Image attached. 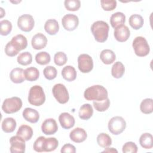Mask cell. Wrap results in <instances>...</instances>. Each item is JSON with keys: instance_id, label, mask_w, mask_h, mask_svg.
I'll list each match as a JSON object with an SVG mask.
<instances>
[{"instance_id": "1", "label": "cell", "mask_w": 153, "mask_h": 153, "mask_svg": "<svg viewBox=\"0 0 153 153\" xmlns=\"http://www.w3.org/2000/svg\"><path fill=\"white\" fill-rule=\"evenodd\" d=\"M108 91L102 85H94L88 87L84 91V98L87 100L102 101L107 99Z\"/></svg>"}, {"instance_id": "2", "label": "cell", "mask_w": 153, "mask_h": 153, "mask_svg": "<svg viewBox=\"0 0 153 153\" xmlns=\"http://www.w3.org/2000/svg\"><path fill=\"white\" fill-rule=\"evenodd\" d=\"M109 30L108 24L102 20L94 22L91 26V30L94 39L99 42H104L107 40Z\"/></svg>"}, {"instance_id": "3", "label": "cell", "mask_w": 153, "mask_h": 153, "mask_svg": "<svg viewBox=\"0 0 153 153\" xmlns=\"http://www.w3.org/2000/svg\"><path fill=\"white\" fill-rule=\"evenodd\" d=\"M45 100V95L43 88L38 85L32 87L29 92L28 101L30 104L39 106L42 105Z\"/></svg>"}, {"instance_id": "4", "label": "cell", "mask_w": 153, "mask_h": 153, "mask_svg": "<svg viewBox=\"0 0 153 153\" xmlns=\"http://www.w3.org/2000/svg\"><path fill=\"white\" fill-rule=\"evenodd\" d=\"M135 54L139 57L147 56L150 51L149 45L146 39L143 36L136 37L132 44Z\"/></svg>"}, {"instance_id": "5", "label": "cell", "mask_w": 153, "mask_h": 153, "mask_svg": "<svg viewBox=\"0 0 153 153\" xmlns=\"http://www.w3.org/2000/svg\"><path fill=\"white\" fill-rule=\"evenodd\" d=\"M22 107V101L18 97L5 99L2 103V109L6 114H13L19 111Z\"/></svg>"}, {"instance_id": "6", "label": "cell", "mask_w": 153, "mask_h": 153, "mask_svg": "<svg viewBox=\"0 0 153 153\" xmlns=\"http://www.w3.org/2000/svg\"><path fill=\"white\" fill-rule=\"evenodd\" d=\"M109 131L113 134L118 135L121 134L126 127L125 120L120 116H115L111 118L108 122Z\"/></svg>"}, {"instance_id": "7", "label": "cell", "mask_w": 153, "mask_h": 153, "mask_svg": "<svg viewBox=\"0 0 153 153\" xmlns=\"http://www.w3.org/2000/svg\"><path fill=\"white\" fill-rule=\"evenodd\" d=\"M54 97L57 102L61 104L67 103L69 99V96L66 87L60 83L55 84L52 89Z\"/></svg>"}, {"instance_id": "8", "label": "cell", "mask_w": 153, "mask_h": 153, "mask_svg": "<svg viewBox=\"0 0 153 153\" xmlns=\"http://www.w3.org/2000/svg\"><path fill=\"white\" fill-rule=\"evenodd\" d=\"M78 66L82 73H88L93 68V61L91 56L87 54H81L78 57Z\"/></svg>"}, {"instance_id": "9", "label": "cell", "mask_w": 153, "mask_h": 153, "mask_svg": "<svg viewBox=\"0 0 153 153\" xmlns=\"http://www.w3.org/2000/svg\"><path fill=\"white\" fill-rule=\"evenodd\" d=\"M35 22L33 17L27 14L20 16L17 20V26L22 31L30 32L34 27Z\"/></svg>"}, {"instance_id": "10", "label": "cell", "mask_w": 153, "mask_h": 153, "mask_svg": "<svg viewBox=\"0 0 153 153\" xmlns=\"http://www.w3.org/2000/svg\"><path fill=\"white\" fill-rule=\"evenodd\" d=\"M10 143L11 153H23L25 152V140L20 136L18 135L12 136L10 139Z\"/></svg>"}, {"instance_id": "11", "label": "cell", "mask_w": 153, "mask_h": 153, "mask_svg": "<svg viewBox=\"0 0 153 153\" xmlns=\"http://www.w3.org/2000/svg\"><path fill=\"white\" fill-rule=\"evenodd\" d=\"M62 23L65 30L72 31L77 27L79 24V19L75 14H68L63 17Z\"/></svg>"}, {"instance_id": "12", "label": "cell", "mask_w": 153, "mask_h": 153, "mask_svg": "<svg viewBox=\"0 0 153 153\" xmlns=\"http://www.w3.org/2000/svg\"><path fill=\"white\" fill-rule=\"evenodd\" d=\"M58 130V126L53 118H48L44 121L41 126V130L46 135L53 134Z\"/></svg>"}, {"instance_id": "13", "label": "cell", "mask_w": 153, "mask_h": 153, "mask_svg": "<svg viewBox=\"0 0 153 153\" xmlns=\"http://www.w3.org/2000/svg\"><path fill=\"white\" fill-rule=\"evenodd\" d=\"M114 35L116 40L123 42L126 41L129 38L130 31L127 26L123 25L115 29Z\"/></svg>"}, {"instance_id": "14", "label": "cell", "mask_w": 153, "mask_h": 153, "mask_svg": "<svg viewBox=\"0 0 153 153\" xmlns=\"http://www.w3.org/2000/svg\"><path fill=\"white\" fill-rule=\"evenodd\" d=\"M59 123L65 129H69L75 125L74 117L68 112H63L59 117Z\"/></svg>"}, {"instance_id": "15", "label": "cell", "mask_w": 153, "mask_h": 153, "mask_svg": "<svg viewBox=\"0 0 153 153\" xmlns=\"http://www.w3.org/2000/svg\"><path fill=\"white\" fill-rule=\"evenodd\" d=\"M69 137L73 142L75 143H81L86 139L87 134L84 129L81 127H76L70 132Z\"/></svg>"}, {"instance_id": "16", "label": "cell", "mask_w": 153, "mask_h": 153, "mask_svg": "<svg viewBox=\"0 0 153 153\" xmlns=\"http://www.w3.org/2000/svg\"><path fill=\"white\" fill-rule=\"evenodd\" d=\"M47 43V37L41 33L35 34L32 38L31 44L32 47L35 50H41L44 48Z\"/></svg>"}, {"instance_id": "17", "label": "cell", "mask_w": 153, "mask_h": 153, "mask_svg": "<svg viewBox=\"0 0 153 153\" xmlns=\"http://www.w3.org/2000/svg\"><path fill=\"white\" fill-rule=\"evenodd\" d=\"M10 42L14 48L19 52L25 49L27 45V41L26 38L21 34L17 35L13 37Z\"/></svg>"}, {"instance_id": "18", "label": "cell", "mask_w": 153, "mask_h": 153, "mask_svg": "<svg viewBox=\"0 0 153 153\" xmlns=\"http://www.w3.org/2000/svg\"><path fill=\"white\" fill-rule=\"evenodd\" d=\"M23 117L25 120L31 123H36L39 119V112L30 108H26L23 110Z\"/></svg>"}, {"instance_id": "19", "label": "cell", "mask_w": 153, "mask_h": 153, "mask_svg": "<svg viewBox=\"0 0 153 153\" xmlns=\"http://www.w3.org/2000/svg\"><path fill=\"white\" fill-rule=\"evenodd\" d=\"M25 71L20 68H14L10 74V78L11 81L16 84L23 82L26 79L24 74Z\"/></svg>"}, {"instance_id": "20", "label": "cell", "mask_w": 153, "mask_h": 153, "mask_svg": "<svg viewBox=\"0 0 153 153\" xmlns=\"http://www.w3.org/2000/svg\"><path fill=\"white\" fill-rule=\"evenodd\" d=\"M125 22L126 16L121 12H117L112 14L110 18V23L111 26L114 29L123 25Z\"/></svg>"}, {"instance_id": "21", "label": "cell", "mask_w": 153, "mask_h": 153, "mask_svg": "<svg viewBox=\"0 0 153 153\" xmlns=\"http://www.w3.org/2000/svg\"><path fill=\"white\" fill-rule=\"evenodd\" d=\"M45 32L50 35H56L59 30V25L57 21L55 19H48L44 25Z\"/></svg>"}, {"instance_id": "22", "label": "cell", "mask_w": 153, "mask_h": 153, "mask_svg": "<svg viewBox=\"0 0 153 153\" xmlns=\"http://www.w3.org/2000/svg\"><path fill=\"white\" fill-rule=\"evenodd\" d=\"M100 58L104 64L110 65L115 60L116 56L111 50L105 49L101 51Z\"/></svg>"}, {"instance_id": "23", "label": "cell", "mask_w": 153, "mask_h": 153, "mask_svg": "<svg viewBox=\"0 0 153 153\" xmlns=\"http://www.w3.org/2000/svg\"><path fill=\"white\" fill-rule=\"evenodd\" d=\"M93 114V109L91 105L89 103H85L82 105L79 110V117L84 120L90 119Z\"/></svg>"}, {"instance_id": "24", "label": "cell", "mask_w": 153, "mask_h": 153, "mask_svg": "<svg viewBox=\"0 0 153 153\" xmlns=\"http://www.w3.org/2000/svg\"><path fill=\"white\" fill-rule=\"evenodd\" d=\"M62 75L67 81H73L76 79V71L72 66H66L62 71Z\"/></svg>"}, {"instance_id": "25", "label": "cell", "mask_w": 153, "mask_h": 153, "mask_svg": "<svg viewBox=\"0 0 153 153\" xmlns=\"http://www.w3.org/2000/svg\"><path fill=\"white\" fill-rule=\"evenodd\" d=\"M16 134L22 137L25 141H27L32 137L33 130L27 125H22L19 127Z\"/></svg>"}, {"instance_id": "26", "label": "cell", "mask_w": 153, "mask_h": 153, "mask_svg": "<svg viewBox=\"0 0 153 153\" xmlns=\"http://www.w3.org/2000/svg\"><path fill=\"white\" fill-rule=\"evenodd\" d=\"M17 124L16 120L11 117L5 118L2 123V129L5 133H11L14 131Z\"/></svg>"}, {"instance_id": "27", "label": "cell", "mask_w": 153, "mask_h": 153, "mask_svg": "<svg viewBox=\"0 0 153 153\" xmlns=\"http://www.w3.org/2000/svg\"><path fill=\"white\" fill-rule=\"evenodd\" d=\"M152 136L151 133H145L142 134L139 138V143L141 146L145 149H151L153 146Z\"/></svg>"}, {"instance_id": "28", "label": "cell", "mask_w": 153, "mask_h": 153, "mask_svg": "<svg viewBox=\"0 0 153 153\" xmlns=\"http://www.w3.org/2000/svg\"><path fill=\"white\" fill-rule=\"evenodd\" d=\"M128 22L132 28L135 30H138L143 26L144 21L143 17L140 15L135 14L130 17Z\"/></svg>"}, {"instance_id": "29", "label": "cell", "mask_w": 153, "mask_h": 153, "mask_svg": "<svg viewBox=\"0 0 153 153\" xmlns=\"http://www.w3.org/2000/svg\"><path fill=\"white\" fill-rule=\"evenodd\" d=\"M125 72V67L121 62H115L111 69V74L115 78H120Z\"/></svg>"}, {"instance_id": "30", "label": "cell", "mask_w": 153, "mask_h": 153, "mask_svg": "<svg viewBox=\"0 0 153 153\" xmlns=\"http://www.w3.org/2000/svg\"><path fill=\"white\" fill-rule=\"evenodd\" d=\"M25 79L29 81H34L38 79L39 76L38 69L35 67L26 68L24 72Z\"/></svg>"}, {"instance_id": "31", "label": "cell", "mask_w": 153, "mask_h": 153, "mask_svg": "<svg viewBox=\"0 0 153 153\" xmlns=\"http://www.w3.org/2000/svg\"><path fill=\"white\" fill-rule=\"evenodd\" d=\"M59 145V142L55 137L45 138L44 143V152H51L55 150Z\"/></svg>"}, {"instance_id": "32", "label": "cell", "mask_w": 153, "mask_h": 153, "mask_svg": "<svg viewBox=\"0 0 153 153\" xmlns=\"http://www.w3.org/2000/svg\"><path fill=\"white\" fill-rule=\"evenodd\" d=\"M141 112L145 114H149L153 111V100L151 98H146L143 100L140 105Z\"/></svg>"}, {"instance_id": "33", "label": "cell", "mask_w": 153, "mask_h": 153, "mask_svg": "<svg viewBox=\"0 0 153 153\" xmlns=\"http://www.w3.org/2000/svg\"><path fill=\"white\" fill-rule=\"evenodd\" d=\"M97 142L98 145L102 148H106L111 145V137L106 133H101L97 137Z\"/></svg>"}, {"instance_id": "34", "label": "cell", "mask_w": 153, "mask_h": 153, "mask_svg": "<svg viewBox=\"0 0 153 153\" xmlns=\"http://www.w3.org/2000/svg\"><path fill=\"white\" fill-rule=\"evenodd\" d=\"M17 60L20 65L24 66L28 65L30 64L32 62V56L29 52L25 51L23 53H21L18 56Z\"/></svg>"}, {"instance_id": "35", "label": "cell", "mask_w": 153, "mask_h": 153, "mask_svg": "<svg viewBox=\"0 0 153 153\" xmlns=\"http://www.w3.org/2000/svg\"><path fill=\"white\" fill-rule=\"evenodd\" d=\"M51 60L50 55L46 51H41L37 53L35 56V60L37 63L45 65L50 63Z\"/></svg>"}, {"instance_id": "36", "label": "cell", "mask_w": 153, "mask_h": 153, "mask_svg": "<svg viewBox=\"0 0 153 153\" xmlns=\"http://www.w3.org/2000/svg\"><path fill=\"white\" fill-rule=\"evenodd\" d=\"M93 104L96 111L99 112H103L109 108L110 105V100L108 97L102 101H93Z\"/></svg>"}, {"instance_id": "37", "label": "cell", "mask_w": 153, "mask_h": 153, "mask_svg": "<svg viewBox=\"0 0 153 153\" xmlns=\"http://www.w3.org/2000/svg\"><path fill=\"white\" fill-rule=\"evenodd\" d=\"M43 74L46 79L48 80H52L56 77L57 71L54 66H48L44 69Z\"/></svg>"}, {"instance_id": "38", "label": "cell", "mask_w": 153, "mask_h": 153, "mask_svg": "<svg viewBox=\"0 0 153 153\" xmlns=\"http://www.w3.org/2000/svg\"><path fill=\"white\" fill-rule=\"evenodd\" d=\"M65 7L69 11H77L81 6L79 0H65L64 2Z\"/></svg>"}, {"instance_id": "39", "label": "cell", "mask_w": 153, "mask_h": 153, "mask_svg": "<svg viewBox=\"0 0 153 153\" xmlns=\"http://www.w3.org/2000/svg\"><path fill=\"white\" fill-rule=\"evenodd\" d=\"M1 35L3 36L8 35L11 31L12 24L8 20H4L1 21Z\"/></svg>"}, {"instance_id": "40", "label": "cell", "mask_w": 153, "mask_h": 153, "mask_svg": "<svg viewBox=\"0 0 153 153\" xmlns=\"http://www.w3.org/2000/svg\"><path fill=\"white\" fill-rule=\"evenodd\" d=\"M68 60L66 54L62 51H59L56 53L54 56V62L57 66L64 65Z\"/></svg>"}, {"instance_id": "41", "label": "cell", "mask_w": 153, "mask_h": 153, "mask_svg": "<svg viewBox=\"0 0 153 153\" xmlns=\"http://www.w3.org/2000/svg\"><path fill=\"white\" fill-rule=\"evenodd\" d=\"M100 3L102 8L105 11H112L117 7V1L115 0H102Z\"/></svg>"}, {"instance_id": "42", "label": "cell", "mask_w": 153, "mask_h": 153, "mask_svg": "<svg viewBox=\"0 0 153 153\" xmlns=\"http://www.w3.org/2000/svg\"><path fill=\"white\" fill-rule=\"evenodd\" d=\"M137 146L133 142H127L123 146V152L124 153H136Z\"/></svg>"}, {"instance_id": "43", "label": "cell", "mask_w": 153, "mask_h": 153, "mask_svg": "<svg viewBox=\"0 0 153 153\" xmlns=\"http://www.w3.org/2000/svg\"><path fill=\"white\" fill-rule=\"evenodd\" d=\"M45 137L44 136H39L35 141L33 148V149L38 152H44V143Z\"/></svg>"}, {"instance_id": "44", "label": "cell", "mask_w": 153, "mask_h": 153, "mask_svg": "<svg viewBox=\"0 0 153 153\" xmlns=\"http://www.w3.org/2000/svg\"><path fill=\"white\" fill-rule=\"evenodd\" d=\"M5 53L7 56L10 57H13L16 56L19 52L14 48V47L12 45L11 42L10 41L5 45Z\"/></svg>"}, {"instance_id": "45", "label": "cell", "mask_w": 153, "mask_h": 153, "mask_svg": "<svg viewBox=\"0 0 153 153\" xmlns=\"http://www.w3.org/2000/svg\"><path fill=\"white\" fill-rule=\"evenodd\" d=\"M60 151L61 152H63V153H66V152L75 153L76 152V149L73 145H71L70 143H67L64 145L62 146Z\"/></svg>"}, {"instance_id": "46", "label": "cell", "mask_w": 153, "mask_h": 153, "mask_svg": "<svg viewBox=\"0 0 153 153\" xmlns=\"http://www.w3.org/2000/svg\"><path fill=\"white\" fill-rule=\"evenodd\" d=\"M103 152H117V150H116L115 149H114V148H106V149H105L103 151H102Z\"/></svg>"}, {"instance_id": "47", "label": "cell", "mask_w": 153, "mask_h": 153, "mask_svg": "<svg viewBox=\"0 0 153 153\" xmlns=\"http://www.w3.org/2000/svg\"><path fill=\"white\" fill-rule=\"evenodd\" d=\"M0 10H1V18H2L4 15H5V11H4V10H3V8H0Z\"/></svg>"}]
</instances>
